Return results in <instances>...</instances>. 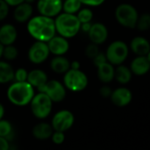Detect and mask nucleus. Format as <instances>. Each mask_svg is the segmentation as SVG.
Wrapping results in <instances>:
<instances>
[{"label": "nucleus", "mask_w": 150, "mask_h": 150, "mask_svg": "<svg viewBox=\"0 0 150 150\" xmlns=\"http://www.w3.org/2000/svg\"><path fill=\"white\" fill-rule=\"evenodd\" d=\"M4 1L9 6H13V7L18 5V4H20L21 3L24 2V0H4Z\"/></svg>", "instance_id": "obj_38"}, {"label": "nucleus", "mask_w": 150, "mask_h": 150, "mask_svg": "<svg viewBox=\"0 0 150 150\" xmlns=\"http://www.w3.org/2000/svg\"><path fill=\"white\" fill-rule=\"evenodd\" d=\"M82 7V3L79 0H64L62 2L63 12L69 14L77 13Z\"/></svg>", "instance_id": "obj_25"}, {"label": "nucleus", "mask_w": 150, "mask_h": 150, "mask_svg": "<svg viewBox=\"0 0 150 150\" xmlns=\"http://www.w3.org/2000/svg\"><path fill=\"white\" fill-rule=\"evenodd\" d=\"M14 72L12 66L4 61H0V83H8L14 80Z\"/></svg>", "instance_id": "obj_24"}, {"label": "nucleus", "mask_w": 150, "mask_h": 150, "mask_svg": "<svg viewBox=\"0 0 150 150\" xmlns=\"http://www.w3.org/2000/svg\"><path fill=\"white\" fill-rule=\"evenodd\" d=\"M76 17L81 24L89 23L91 22L93 18V12L90 8H81V10L77 12Z\"/></svg>", "instance_id": "obj_27"}, {"label": "nucleus", "mask_w": 150, "mask_h": 150, "mask_svg": "<svg viewBox=\"0 0 150 150\" xmlns=\"http://www.w3.org/2000/svg\"><path fill=\"white\" fill-rule=\"evenodd\" d=\"M27 32L35 40L47 42L56 34L54 19L40 14L33 17L27 22Z\"/></svg>", "instance_id": "obj_1"}, {"label": "nucleus", "mask_w": 150, "mask_h": 150, "mask_svg": "<svg viewBox=\"0 0 150 150\" xmlns=\"http://www.w3.org/2000/svg\"><path fill=\"white\" fill-rule=\"evenodd\" d=\"M63 0H38L37 10L40 15L54 18L62 11Z\"/></svg>", "instance_id": "obj_11"}, {"label": "nucleus", "mask_w": 150, "mask_h": 150, "mask_svg": "<svg viewBox=\"0 0 150 150\" xmlns=\"http://www.w3.org/2000/svg\"><path fill=\"white\" fill-rule=\"evenodd\" d=\"M10 145L8 140L4 137H0V150H9Z\"/></svg>", "instance_id": "obj_37"}, {"label": "nucleus", "mask_w": 150, "mask_h": 150, "mask_svg": "<svg viewBox=\"0 0 150 150\" xmlns=\"http://www.w3.org/2000/svg\"><path fill=\"white\" fill-rule=\"evenodd\" d=\"M33 12V8L31 4L23 2L20 4L15 6L13 11V18L18 23L28 22L32 18Z\"/></svg>", "instance_id": "obj_15"}, {"label": "nucleus", "mask_w": 150, "mask_h": 150, "mask_svg": "<svg viewBox=\"0 0 150 150\" xmlns=\"http://www.w3.org/2000/svg\"><path fill=\"white\" fill-rule=\"evenodd\" d=\"M91 22H89V23H83V24H81V30L83 31V32H84V33H88V32L90 31V29H91Z\"/></svg>", "instance_id": "obj_39"}, {"label": "nucleus", "mask_w": 150, "mask_h": 150, "mask_svg": "<svg viewBox=\"0 0 150 150\" xmlns=\"http://www.w3.org/2000/svg\"><path fill=\"white\" fill-rule=\"evenodd\" d=\"M9 5L4 1L0 0V21L6 18L9 14Z\"/></svg>", "instance_id": "obj_33"}, {"label": "nucleus", "mask_w": 150, "mask_h": 150, "mask_svg": "<svg viewBox=\"0 0 150 150\" xmlns=\"http://www.w3.org/2000/svg\"><path fill=\"white\" fill-rule=\"evenodd\" d=\"M84 53H85V55H86L88 58L93 60V59L100 53L99 48H98V45H96V44H94V43L89 44V45L86 47Z\"/></svg>", "instance_id": "obj_30"}, {"label": "nucleus", "mask_w": 150, "mask_h": 150, "mask_svg": "<svg viewBox=\"0 0 150 150\" xmlns=\"http://www.w3.org/2000/svg\"><path fill=\"white\" fill-rule=\"evenodd\" d=\"M82 4L87 6H99L105 3V0H79Z\"/></svg>", "instance_id": "obj_36"}, {"label": "nucleus", "mask_w": 150, "mask_h": 150, "mask_svg": "<svg viewBox=\"0 0 150 150\" xmlns=\"http://www.w3.org/2000/svg\"><path fill=\"white\" fill-rule=\"evenodd\" d=\"M146 57L148 58V60H149V62H150V50H149V53L147 54V55H146Z\"/></svg>", "instance_id": "obj_44"}, {"label": "nucleus", "mask_w": 150, "mask_h": 150, "mask_svg": "<svg viewBox=\"0 0 150 150\" xmlns=\"http://www.w3.org/2000/svg\"><path fill=\"white\" fill-rule=\"evenodd\" d=\"M112 90L110 86H108L107 84L103 85L102 87H100L99 89V94L101 95V97L105 98H110L111 95H112Z\"/></svg>", "instance_id": "obj_35"}, {"label": "nucleus", "mask_w": 150, "mask_h": 150, "mask_svg": "<svg viewBox=\"0 0 150 150\" xmlns=\"http://www.w3.org/2000/svg\"><path fill=\"white\" fill-rule=\"evenodd\" d=\"M52 142L56 145H61L65 141V134L64 132L61 131H54L52 136H51Z\"/></svg>", "instance_id": "obj_32"}, {"label": "nucleus", "mask_w": 150, "mask_h": 150, "mask_svg": "<svg viewBox=\"0 0 150 150\" xmlns=\"http://www.w3.org/2000/svg\"><path fill=\"white\" fill-rule=\"evenodd\" d=\"M132 76H133V73H132L130 68H128L123 64L117 66V68L115 69L114 79H116V81L120 84L128 83L131 81Z\"/></svg>", "instance_id": "obj_23"}, {"label": "nucleus", "mask_w": 150, "mask_h": 150, "mask_svg": "<svg viewBox=\"0 0 150 150\" xmlns=\"http://www.w3.org/2000/svg\"><path fill=\"white\" fill-rule=\"evenodd\" d=\"M18 55V51L16 47L13 45H8L4 47L3 51V57L6 61H13L15 60Z\"/></svg>", "instance_id": "obj_28"}, {"label": "nucleus", "mask_w": 150, "mask_h": 150, "mask_svg": "<svg viewBox=\"0 0 150 150\" xmlns=\"http://www.w3.org/2000/svg\"><path fill=\"white\" fill-rule=\"evenodd\" d=\"M98 77L99 81L105 84L111 83L115 76V68L112 64L106 62L97 67Z\"/></svg>", "instance_id": "obj_19"}, {"label": "nucleus", "mask_w": 150, "mask_h": 150, "mask_svg": "<svg viewBox=\"0 0 150 150\" xmlns=\"http://www.w3.org/2000/svg\"><path fill=\"white\" fill-rule=\"evenodd\" d=\"M56 33L66 39L75 37L81 30V23L76 14L61 12L54 19Z\"/></svg>", "instance_id": "obj_3"}, {"label": "nucleus", "mask_w": 150, "mask_h": 150, "mask_svg": "<svg viewBox=\"0 0 150 150\" xmlns=\"http://www.w3.org/2000/svg\"><path fill=\"white\" fill-rule=\"evenodd\" d=\"M4 115V105L0 103V120L3 119Z\"/></svg>", "instance_id": "obj_41"}, {"label": "nucleus", "mask_w": 150, "mask_h": 150, "mask_svg": "<svg viewBox=\"0 0 150 150\" xmlns=\"http://www.w3.org/2000/svg\"><path fill=\"white\" fill-rule=\"evenodd\" d=\"M92 61H93V63H94V65L96 67H98V66H99V65L108 62L107 58H106V55H105V53H101V52Z\"/></svg>", "instance_id": "obj_34"}, {"label": "nucleus", "mask_w": 150, "mask_h": 150, "mask_svg": "<svg viewBox=\"0 0 150 150\" xmlns=\"http://www.w3.org/2000/svg\"><path fill=\"white\" fill-rule=\"evenodd\" d=\"M48 81L47 75L45 71L36 69L28 72L27 82L35 89L39 90Z\"/></svg>", "instance_id": "obj_21"}, {"label": "nucleus", "mask_w": 150, "mask_h": 150, "mask_svg": "<svg viewBox=\"0 0 150 150\" xmlns=\"http://www.w3.org/2000/svg\"><path fill=\"white\" fill-rule=\"evenodd\" d=\"M112 103L117 107H126L133 100V93L127 87H119L112 90L110 97Z\"/></svg>", "instance_id": "obj_12"}, {"label": "nucleus", "mask_w": 150, "mask_h": 150, "mask_svg": "<svg viewBox=\"0 0 150 150\" xmlns=\"http://www.w3.org/2000/svg\"><path fill=\"white\" fill-rule=\"evenodd\" d=\"M4 45L0 43V58L3 57V51H4Z\"/></svg>", "instance_id": "obj_42"}, {"label": "nucleus", "mask_w": 150, "mask_h": 150, "mask_svg": "<svg viewBox=\"0 0 150 150\" xmlns=\"http://www.w3.org/2000/svg\"><path fill=\"white\" fill-rule=\"evenodd\" d=\"M136 27L142 32H145L150 29V13L145 12L142 15H139Z\"/></svg>", "instance_id": "obj_26"}, {"label": "nucleus", "mask_w": 150, "mask_h": 150, "mask_svg": "<svg viewBox=\"0 0 150 150\" xmlns=\"http://www.w3.org/2000/svg\"><path fill=\"white\" fill-rule=\"evenodd\" d=\"M51 69L57 74H65L70 69V62L63 55H56L50 61Z\"/></svg>", "instance_id": "obj_22"}, {"label": "nucleus", "mask_w": 150, "mask_h": 150, "mask_svg": "<svg viewBox=\"0 0 150 150\" xmlns=\"http://www.w3.org/2000/svg\"><path fill=\"white\" fill-rule=\"evenodd\" d=\"M12 132V126L10 121L0 120V137L8 138Z\"/></svg>", "instance_id": "obj_29"}, {"label": "nucleus", "mask_w": 150, "mask_h": 150, "mask_svg": "<svg viewBox=\"0 0 150 150\" xmlns=\"http://www.w3.org/2000/svg\"><path fill=\"white\" fill-rule=\"evenodd\" d=\"M38 91L45 93L53 103L62 102L66 98V88L63 83L57 80H48Z\"/></svg>", "instance_id": "obj_8"}, {"label": "nucleus", "mask_w": 150, "mask_h": 150, "mask_svg": "<svg viewBox=\"0 0 150 150\" xmlns=\"http://www.w3.org/2000/svg\"><path fill=\"white\" fill-rule=\"evenodd\" d=\"M130 49L137 56H146L150 50L149 41L142 36L134 37L130 42Z\"/></svg>", "instance_id": "obj_18"}, {"label": "nucleus", "mask_w": 150, "mask_h": 150, "mask_svg": "<svg viewBox=\"0 0 150 150\" xmlns=\"http://www.w3.org/2000/svg\"><path fill=\"white\" fill-rule=\"evenodd\" d=\"M7 98L14 105H29L35 95L34 88L28 82H14L7 89Z\"/></svg>", "instance_id": "obj_2"}, {"label": "nucleus", "mask_w": 150, "mask_h": 150, "mask_svg": "<svg viewBox=\"0 0 150 150\" xmlns=\"http://www.w3.org/2000/svg\"><path fill=\"white\" fill-rule=\"evenodd\" d=\"M50 52L47 42L36 40L28 49L27 56L29 61L33 64L44 62L49 56Z\"/></svg>", "instance_id": "obj_10"}, {"label": "nucleus", "mask_w": 150, "mask_h": 150, "mask_svg": "<svg viewBox=\"0 0 150 150\" xmlns=\"http://www.w3.org/2000/svg\"><path fill=\"white\" fill-rule=\"evenodd\" d=\"M53 133L54 128L52 127L51 124L47 122H40L36 124L32 130L33 136L40 141H45L51 138Z\"/></svg>", "instance_id": "obj_20"}, {"label": "nucleus", "mask_w": 150, "mask_h": 150, "mask_svg": "<svg viewBox=\"0 0 150 150\" xmlns=\"http://www.w3.org/2000/svg\"><path fill=\"white\" fill-rule=\"evenodd\" d=\"M18 37L16 27L11 24H4L0 27V43L4 46L13 45Z\"/></svg>", "instance_id": "obj_16"}, {"label": "nucleus", "mask_w": 150, "mask_h": 150, "mask_svg": "<svg viewBox=\"0 0 150 150\" xmlns=\"http://www.w3.org/2000/svg\"><path fill=\"white\" fill-rule=\"evenodd\" d=\"M139 13L134 6L124 3L119 4L115 9V18L120 25L124 27L134 29L136 27Z\"/></svg>", "instance_id": "obj_4"}, {"label": "nucleus", "mask_w": 150, "mask_h": 150, "mask_svg": "<svg viewBox=\"0 0 150 150\" xmlns=\"http://www.w3.org/2000/svg\"><path fill=\"white\" fill-rule=\"evenodd\" d=\"M75 123V116L69 110H62L57 112L52 118L51 126L54 131L66 132L69 130Z\"/></svg>", "instance_id": "obj_9"}, {"label": "nucleus", "mask_w": 150, "mask_h": 150, "mask_svg": "<svg viewBox=\"0 0 150 150\" xmlns=\"http://www.w3.org/2000/svg\"><path fill=\"white\" fill-rule=\"evenodd\" d=\"M50 54L56 55H64L69 49V43L68 39L61 36L54 35L49 41L47 42Z\"/></svg>", "instance_id": "obj_14"}, {"label": "nucleus", "mask_w": 150, "mask_h": 150, "mask_svg": "<svg viewBox=\"0 0 150 150\" xmlns=\"http://www.w3.org/2000/svg\"><path fill=\"white\" fill-rule=\"evenodd\" d=\"M129 54V47L123 40H114L107 47L105 55L108 62L113 66L123 64Z\"/></svg>", "instance_id": "obj_7"}, {"label": "nucleus", "mask_w": 150, "mask_h": 150, "mask_svg": "<svg viewBox=\"0 0 150 150\" xmlns=\"http://www.w3.org/2000/svg\"><path fill=\"white\" fill-rule=\"evenodd\" d=\"M130 69L133 75L144 76L150 70V62L146 56H136L130 64Z\"/></svg>", "instance_id": "obj_17"}, {"label": "nucleus", "mask_w": 150, "mask_h": 150, "mask_svg": "<svg viewBox=\"0 0 150 150\" xmlns=\"http://www.w3.org/2000/svg\"><path fill=\"white\" fill-rule=\"evenodd\" d=\"M32 113L39 120H44L49 116L53 107V101L43 92L35 94L29 104Z\"/></svg>", "instance_id": "obj_6"}, {"label": "nucleus", "mask_w": 150, "mask_h": 150, "mask_svg": "<svg viewBox=\"0 0 150 150\" xmlns=\"http://www.w3.org/2000/svg\"><path fill=\"white\" fill-rule=\"evenodd\" d=\"M70 69H80V63L77 61H73L70 62Z\"/></svg>", "instance_id": "obj_40"}, {"label": "nucleus", "mask_w": 150, "mask_h": 150, "mask_svg": "<svg viewBox=\"0 0 150 150\" xmlns=\"http://www.w3.org/2000/svg\"><path fill=\"white\" fill-rule=\"evenodd\" d=\"M28 71L24 68H19L14 72L15 82H27Z\"/></svg>", "instance_id": "obj_31"}, {"label": "nucleus", "mask_w": 150, "mask_h": 150, "mask_svg": "<svg viewBox=\"0 0 150 150\" xmlns=\"http://www.w3.org/2000/svg\"><path fill=\"white\" fill-rule=\"evenodd\" d=\"M89 80L86 74L81 69H69L63 76V84L66 89L73 92H80L88 86Z\"/></svg>", "instance_id": "obj_5"}, {"label": "nucleus", "mask_w": 150, "mask_h": 150, "mask_svg": "<svg viewBox=\"0 0 150 150\" xmlns=\"http://www.w3.org/2000/svg\"><path fill=\"white\" fill-rule=\"evenodd\" d=\"M88 36L91 43L99 46L106 41L108 38V29L102 23H94L88 32Z\"/></svg>", "instance_id": "obj_13"}, {"label": "nucleus", "mask_w": 150, "mask_h": 150, "mask_svg": "<svg viewBox=\"0 0 150 150\" xmlns=\"http://www.w3.org/2000/svg\"><path fill=\"white\" fill-rule=\"evenodd\" d=\"M35 0H24V2H25V3H28V4H33V2H34Z\"/></svg>", "instance_id": "obj_43"}]
</instances>
